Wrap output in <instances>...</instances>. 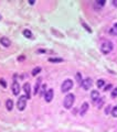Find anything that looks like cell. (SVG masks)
I'll use <instances>...</instances> for the list:
<instances>
[{
  "mask_svg": "<svg viewBox=\"0 0 117 132\" xmlns=\"http://www.w3.org/2000/svg\"><path fill=\"white\" fill-rule=\"evenodd\" d=\"M101 51L103 54H109L113 51V43L107 41V40H104L101 43Z\"/></svg>",
  "mask_w": 117,
  "mask_h": 132,
  "instance_id": "cell-1",
  "label": "cell"
},
{
  "mask_svg": "<svg viewBox=\"0 0 117 132\" xmlns=\"http://www.w3.org/2000/svg\"><path fill=\"white\" fill-rule=\"evenodd\" d=\"M74 100H75L74 95H73V94H67L64 98V102H63L64 108L65 109H71L72 106H73V103H74Z\"/></svg>",
  "mask_w": 117,
  "mask_h": 132,
  "instance_id": "cell-2",
  "label": "cell"
},
{
  "mask_svg": "<svg viewBox=\"0 0 117 132\" xmlns=\"http://www.w3.org/2000/svg\"><path fill=\"white\" fill-rule=\"evenodd\" d=\"M73 88V82L71 79H65L64 82H63L62 86H61V90L63 91V93H67L68 90H71Z\"/></svg>",
  "mask_w": 117,
  "mask_h": 132,
  "instance_id": "cell-3",
  "label": "cell"
},
{
  "mask_svg": "<svg viewBox=\"0 0 117 132\" xmlns=\"http://www.w3.org/2000/svg\"><path fill=\"white\" fill-rule=\"evenodd\" d=\"M27 100H28V98L25 97V96H21V97H19V99H18L17 107H18V109H19L20 111H22V110H24V109H25Z\"/></svg>",
  "mask_w": 117,
  "mask_h": 132,
  "instance_id": "cell-4",
  "label": "cell"
},
{
  "mask_svg": "<svg viewBox=\"0 0 117 132\" xmlns=\"http://www.w3.org/2000/svg\"><path fill=\"white\" fill-rule=\"evenodd\" d=\"M92 84H93V80L91 79L90 77H86L85 79L82 80V84H81V86H82V88L84 90H88L91 87H92Z\"/></svg>",
  "mask_w": 117,
  "mask_h": 132,
  "instance_id": "cell-5",
  "label": "cell"
},
{
  "mask_svg": "<svg viewBox=\"0 0 117 132\" xmlns=\"http://www.w3.org/2000/svg\"><path fill=\"white\" fill-rule=\"evenodd\" d=\"M53 95H54V91H53V89H49L47 90V93H45L44 95V99L47 102H51L53 99Z\"/></svg>",
  "mask_w": 117,
  "mask_h": 132,
  "instance_id": "cell-6",
  "label": "cell"
},
{
  "mask_svg": "<svg viewBox=\"0 0 117 132\" xmlns=\"http://www.w3.org/2000/svg\"><path fill=\"white\" fill-rule=\"evenodd\" d=\"M23 90L25 93V97L28 99L31 98V94H30V90H31V85H30L29 83H25L23 85Z\"/></svg>",
  "mask_w": 117,
  "mask_h": 132,
  "instance_id": "cell-7",
  "label": "cell"
},
{
  "mask_svg": "<svg viewBox=\"0 0 117 132\" xmlns=\"http://www.w3.org/2000/svg\"><path fill=\"white\" fill-rule=\"evenodd\" d=\"M12 93L16 96H18L20 94V85L18 84L17 80H13V84H12Z\"/></svg>",
  "mask_w": 117,
  "mask_h": 132,
  "instance_id": "cell-8",
  "label": "cell"
},
{
  "mask_svg": "<svg viewBox=\"0 0 117 132\" xmlns=\"http://www.w3.org/2000/svg\"><path fill=\"white\" fill-rule=\"evenodd\" d=\"M91 98H92V101L93 102H97L98 100H101V97H100V93L97 90H93L91 93Z\"/></svg>",
  "mask_w": 117,
  "mask_h": 132,
  "instance_id": "cell-9",
  "label": "cell"
},
{
  "mask_svg": "<svg viewBox=\"0 0 117 132\" xmlns=\"http://www.w3.org/2000/svg\"><path fill=\"white\" fill-rule=\"evenodd\" d=\"M0 43H1L2 46H4V47H9L10 45H11V41H10L8 37H1V39H0Z\"/></svg>",
  "mask_w": 117,
  "mask_h": 132,
  "instance_id": "cell-10",
  "label": "cell"
},
{
  "mask_svg": "<svg viewBox=\"0 0 117 132\" xmlns=\"http://www.w3.org/2000/svg\"><path fill=\"white\" fill-rule=\"evenodd\" d=\"M87 110H88V103H87V102H84L83 105H82V107H81V111H80L81 116H84V115H85Z\"/></svg>",
  "mask_w": 117,
  "mask_h": 132,
  "instance_id": "cell-11",
  "label": "cell"
},
{
  "mask_svg": "<svg viewBox=\"0 0 117 132\" xmlns=\"http://www.w3.org/2000/svg\"><path fill=\"white\" fill-rule=\"evenodd\" d=\"M40 85H41V78H39L38 79V82L37 84H35V86H34V88H33V95H37L38 93H39V90H40Z\"/></svg>",
  "mask_w": 117,
  "mask_h": 132,
  "instance_id": "cell-12",
  "label": "cell"
},
{
  "mask_svg": "<svg viewBox=\"0 0 117 132\" xmlns=\"http://www.w3.org/2000/svg\"><path fill=\"white\" fill-rule=\"evenodd\" d=\"M22 34L24 35L27 39H33V34H32V32L30 31V30H23V32H22Z\"/></svg>",
  "mask_w": 117,
  "mask_h": 132,
  "instance_id": "cell-13",
  "label": "cell"
},
{
  "mask_svg": "<svg viewBox=\"0 0 117 132\" xmlns=\"http://www.w3.org/2000/svg\"><path fill=\"white\" fill-rule=\"evenodd\" d=\"M6 107L7 109L10 111V110H12V108H13V101L11 100V99H8L7 100V102H6Z\"/></svg>",
  "mask_w": 117,
  "mask_h": 132,
  "instance_id": "cell-14",
  "label": "cell"
},
{
  "mask_svg": "<svg viewBox=\"0 0 117 132\" xmlns=\"http://www.w3.org/2000/svg\"><path fill=\"white\" fill-rule=\"evenodd\" d=\"M45 93H47V85L43 84L41 86V88H40V90H39V94H40V96H44Z\"/></svg>",
  "mask_w": 117,
  "mask_h": 132,
  "instance_id": "cell-15",
  "label": "cell"
},
{
  "mask_svg": "<svg viewBox=\"0 0 117 132\" xmlns=\"http://www.w3.org/2000/svg\"><path fill=\"white\" fill-rule=\"evenodd\" d=\"M49 62H50V63H61V62H63V58L51 57V58H49Z\"/></svg>",
  "mask_w": 117,
  "mask_h": 132,
  "instance_id": "cell-16",
  "label": "cell"
},
{
  "mask_svg": "<svg viewBox=\"0 0 117 132\" xmlns=\"http://www.w3.org/2000/svg\"><path fill=\"white\" fill-rule=\"evenodd\" d=\"M41 70H42L41 67H35L34 69L32 70V76H37L39 73H41Z\"/></svg>",
  "mask_w": 117,
  "mask_h": 132,
  "instance_id": "cell-17",
  "label": "cell"
},
{
  "mask_svg": "<svg viewBox=\"0 0 117 132\" xmlns=\"http://www.w3.org/2000/svg\"><path fill=\"white\" fill-rule=\"evenodd\" d=\"M109 33L114 36H117V27H113L111 30H109Z\"/></svg>",
  "mask_w": 117,
  "mask_h": 132,
  "instance_id": "cell-18",
  "label": "cell"
},
{
  "mask_svg": "<svg viewBox=\"0 0 117 132\" xmlns=\"http://www.w3.org/2000/svg\"><path fill=\"white\" fill-rule=\"evenodd\" d=\"M96 84H97V87L98 88H103L104 86H105V82H104V79H98Z\"/></svg>",
  "mask_w": 117,
  "mask_h": 132,
  "instance_id": "cell-19",
  "label": "cell"
},
{
  "mask_svg": "<svg viewBox=\"0 0 117 132\" xmlns=\"http://www.w3.org/2000/svg\"><path fill=\"white\" fill-rule=\"evenodd\" d=\"M75 78H76V80H77V83H80V84H82V76H81L80 73H77V74L75 75Z\"/></svg>",
  "mask_w": 117,
  "mask_h": 132,
  "instance_id": "cell-20",
  "label": "cell"
},
{
  "mask_svg": "<svg viewBox=\"0 0 117 132\" xmlns=\"http://www.w3.org/2000/svg\"><path fill=\"white\" fill-rule=\"evenodd\" d=\"M112 115H113V117L117 118V106H115V107L112 109Z\"/></svg>",
  "mask_w": 117,
  "mask_h": 132,
  "instance_id": "cell-21",
  "label": "cell"
},
{
  "mask_svg": "<svg viewBox=\"0 0 117 132\" xmlns=\"http://www.w3.org/2000/svg\"><path fill=\"white\" fill-rule=\"evenodd\" d=\"M112 97H117V88H114L113 90H112Z\"/></svg>",
  "mask_w": 117,
  "mask_h": 132,
  "instance_id": "cell-22",
  "label": "cell"
},
{
  "mask_svg": "<svg viewBox=\"0 0 117 132\" xmlns=\"http://www.w3.org/2000/svg\"><path fill=\"white\" fill-rule=\"evenodd\" d=\"M0 84H1V86H2V87H4V88L7 87V82H4V79H3V78H1V79H0Z\"/></svg>",
  "mask_w": 117,
  "mask_h": 132,
  "instance_id": "cell-23",
  "label": "cell"
},
{
  "mask_svg": "<svg viewBox=\"0 0 117 132\" xmlns=\"http://www.w3.org/2000/svg\"><path fill=\"white\" fill-rule=\"evenodd\" d=\"M83 27H84V29H87V31L90 32V33L92 32V30H91V29H88V27H87V25H86L85 23H83Z\"/></svg>",
  "mask_w": 117,
  "mask_h": 132,
  "instance_id": "cell-24",
  "label": "cell"
},
{
  "mask_svg": "<svg viewBox=\"0 0 117 132\" xmlns=\"http://www.w3.org/2000/svg\"><path fill=\"white\" fill-rule=\"evenodd\" d=\"M97 3L100 4V6H104V4H105V1H104V0L103 1H97Z\"/></svg>",
  "mask_w": 117,
  "mask_h": 132,
  "instance_id": "cell-25",
  "label": "cell"
},
{
  "mask_svg": "<svg viewBox=\"0 0 117 132\" xmlns=\"http://www.w3.org/2000/svg\"><path fill=\"white\" fill-rule=\"evenodd\" d=\"M111 88H112V85H107L105 88H104V89H105V90H109V89H111Z\"/></svg>",
  "mask_w": 117,
  "mask_h": 132,
  "instance_id": "cell-26",
  "label": "cell"
},
{
  "mask_svg": "<svg viewBox=\"0 0 117 132\" xmlns=\"http://www.w3.org/2000/svg\"><path fill=\"white\" fill-rule=\"evenodd\" d=\"M113 3H114V6H117V1H114Z\"/></svg>",
  "mask_w": 117,
  "mask_h": 132,
  "instance_id": "cell-27",
  "label": "cell"
},
{
  "mask_svg": "<svg viewBox=\"0 0 117 132\" xmlns=\"http://www.w3.org/2000/svg\"><path fill=\"white\" fill-rule=\"evenodd\" d=\"M114 27H117V23H116V24H115V25H114Z\"/></svg>",
  "mask_w": 117,
  "mask_h": 132,
  "instance_id": "cell-28",
  "label": "cell"
},
{
  "mask_svg": "<svg viewBox=\"0 0 117 132\" xmlns=\"http://www.w3.org/2000/svg\"><path fill=\"white\" fill-rule=\"evenodd\" d=\"M0 20H1V16H0Z\"/></svg>",
  "mask_w": 117,
  "mask_h": 132,
  "instance_id": "cell-29",
  "label": "cell"
}]
</instances>
